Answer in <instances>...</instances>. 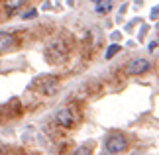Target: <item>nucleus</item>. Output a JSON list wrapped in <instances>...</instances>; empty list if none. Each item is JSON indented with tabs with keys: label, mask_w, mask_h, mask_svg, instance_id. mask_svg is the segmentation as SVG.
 <instances>
[{
	"label": "nucleus",
	"mask_w": 159,
	"mask_h": 155,
	"mask_svg": "<svg viewBox=\"0 0 159 155\" xmlns=\"http://www.w3.org/2000/svg\"><path fill=\"white\" fill-rule=\"evenodd\" d=\"M45 57L51 65H61L67 59V47L63 41H51L45 47Z\"/></svg>",
	"instance_id": "obj_1"
},
{
	"label": "nucleus",
	"mask_w": 159,
	"mask_h": 155,
	"mask_svg": "<svg viewBox=\"0 0 159 155\" xmlns=\"http://www.w3.org/2000/svg\"><path fill=\"white\" fill-rule=\"evenodd\" d=\"M57 79L55 77H51V75H43V77H38L32 83V89L34 90H38V92H41V94H45V96H51V94H55L57 92Z\"/></svg>",
	"instance_id": "obj_2"
},
{
	"label": "nucleus",
	"mask_w": 159,
	"mask_h": 155,
	"mask_svg": "<svg viewBox=\"0 0 159 155\" xmlns=\"http://www.w3.org/2000/svg\"><path fill=\"white\" fill-rule=\"evenodd\" d=\"M104 147H106V151L112 153V155L122 153V151H126V147H128V139L122 134H110L108 138H106Z\"/></svg>",
	"instance_id": "obj_3"
},
{
	"label": "nucleus",
	"mask_w": 159,
	"mask_h": 155,
	"mask_svg": "<svg viewBox=\"0 0 159 155\" xmlns=\"http://www.w3.org/2000/svg\"><path fill=\"white\" fill-rule=\"evenodd\" d=\"M55 122L63 128H71V126H75V114L71 112L69 106H63L55 112Z\"/></svg>",
	"instance_id": "obj_4"
},
{
	"label": "nucleus",
	"mask_w": 159,
	"mask_h": 155,
	"mask_svg": "<svg viewBox=\"0 0 159 155\" xmlns=\"http://www.w3.org/2000/svg\"><path fill=\"white\" fill-rule=\"evenodd\" d=\"M149 71V61L148 59H132L130 63L126 65V73L128 75H143V73Z\"/></svg>",
	"instance_id": "obj_5"
},
{
	"label": "nucleus",
	"mask_w": 159,
	"mask_h": 155,
	"mask_svg": "<svg viewBox=\"0 0 159 155\" xmlns=\"http://www.w3.org/2000/svg\"><path fill=\"white\" fill-rule=\"evenodd\" d=\"M110 10H112V2H110V0H100V2H96V14H108Z\"/></svg>",
	"instance_id": "obj_6"
},
{
	"label": "nucleus",
	"mask_w": 159,
	"mask_h": 155,
	"mask_svg": "<svg viewBox=\"0 0 159 155\" xmlns=\"http://www.w3.org/2000/svg\"><path fill=\"white\" fill-rule=\"evenodd\" d=\"M24 2H26V0H6L4 8H6V10H10V12H14V10H18V8H22Z\"/></svg>",
	"instance_id": "obj_7"
},
{
	"label": "nucleus",
	"mask_w": 159,
	"mask_h": 155,
	"mask_svg": "<svg viewBox=\"0 0 159 155\" xmlns=\"http://www.w3.org/2000/svg\"><path fill=\"white\" fill-rule=\"evenodd\" d=\"M0 39H2V53H6V51L12 47V41H14V38H12L10 34H2V38H0Z\"/></svg>",
	"instance_id": "obj_8"
},
{
	"label": "nucleus",
	"mask_w": 159,
	"mask_h": 155,
	"mask_svg": "<svg viewBox=\"0 0 159 155\" xmlns=\"http://www.w3.org/2000/svg\"><path fill=\"white\" fill-rule=\"evenodd\" d=\"M118 51H120V45H116V43H114V45H110V47H108V51H106V59H112Z\"/></svg>",
	"instance_id": "obj_9"
},
{
	"label": "nucleus",
	"mask_w": 159,
	"mask_h": 155,
	"mask_svg": "<svg viewBox=\"0 0 159 155\" xmlns=\"http://www.w3.org/2000/svg\"><path fill=\"white\" fill-rule=\"evenodd\" d=\"M73 155H90V149H89V147H79V149L75 151V153H73Z\"/></svg>",
	"instance_id": "obj_10"
},
{
	"label": "nucleus",
	"mask_w": 159,
	"mask_h": 155,
	"mask_svg": "<svg viewBox=\"0 0 159 155\" xmlns=\"http://www.w3.org/2000/svg\"><path fill=\"white\" fill-rule=\"evenodd\" d=\"M35 14H38L35 10H30V12H26V14H24V18H34Z\"/></svg>",
	"instance_id": "obj_11"
}]
</instances>
